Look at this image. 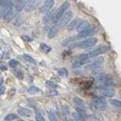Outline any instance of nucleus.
Masks as SVG:
<instances>
[{
  "instance_id": "f704fd0d",
  "label": "nucleus",
  "mask_w": 121,
  "mask_h": 121,
  "mask_svg": "<svg viewBox=\"0 0 121 121\" xmlns=\"http://www.w3.org/2000/svg\"><path fill=\"white\" fill-rule=\"evenodd\" d=\"M77 111L79 113H80V114L83 117L86 115V111H85V110H83V108H80V107L77 108Z\"/></svg>"
},
{
  "instance_id": "72a5a7b5",
  "label": "nucleus",
  "mask_w": 121,
  "mask_h": 121,
  "mask_svg": "<svg viewBox=\"0 0 121 121\" xmlns=\"http://www.w3.org/2000/svg\"><path fill=\"white\" fill-rule=\"evenodd\" d=\"M14 74L19 79H21V80H22L23 78H24V74H23L22 71L21 70H16L14 72Z\"/></svg>"
},
{
  "instance_id": "4468645a",
  "label": "nucleus",
  "mask_w": 121,
  "mask_h": 121,
  "mask_svg": "<svg viewBox=\"0 0 121 121\" xmlns=\"http://www.w3.org/2000/svg\"><path fill=\"white\" fill-rule=\"evenodd\" d=\"M89 25H90V24L89 23V21H82L79 22V24H78L77 27L76 28V30H77V33H79L82 32L84 30H86Z\"/></svg>"
},
{
  "instance_id": "9d476101",
  "label": "nucleus",
  "mask_w": 121,
  "mask_h": 121,
  "mask_svg": "<svg viewBox=\"0 0 121 121\" xmlns=\"http://www.w3.org/2000/svg\"><path fill=\"white\" fill-rule=\"evenodd\" d=\"M101 93L103 96L107 98H112L115 95V90L114 89L111 88V87H104L101 89Z\"/></svg>"
},
{
  "instance_id": "0eeeda50",
  "label": "nucleus",
  "mask_w": 121,
  "mask_h": 121,
  "mask_svg": "<svg viewBox=\"0 0 121 121\" xmlns=\"http://www.w3.org/2000/svg\"><path fill=\"white\" fill-rule=\"evenodd\" d=\"M73 17V12L70 11H67L64 14L62 17L60 19V21H58V25L59 26V27H64L66 25L68 24V23L70 21V20Z\"/></svg>"
},
{
  "instance_id": "dca6fc26",
  "label": "nucleus",
  "mask_w": 121,
  "mask_h": 121,
  "mask_svg": "<svg viewBox=\"0 0 121 121\" xmlns=\"http://www.w3.org/2000/svg\"><path fill=\"white\" fill-rule=\"evenodd\" d=\"M104 85L108 87H113L117 85V82H116V80L114 79V78L113 77L107 75V78H106V81H105Z\"/></svg>"
},
{
  "instance_id": "6e6552de",
  "label": "nucleus",
  "mask_w": 121,
  "mask_h": 121,
  "mask_svg": "<svg viewBox=\"0 0 121 121\" xmlns=\"http://www.w3.org/2000/svg\"><path fill=\"white\" fill-rule=\"evenodd\" d=\"M55 5V0H45L39 8V11L42 14H46Z\"/></svg>"
},
{
  "instance_id": "2eb2a0df",
  "label": "nucleus",
  "mask_w": 121,
  "mask_h": 121,
  "mask_svg": "<svg viewBox=\"0 0 121 121\" xmlns=\"http://www.w3.org/2000/svg\"><path fill=\"white\" fill-rule=\"evenodd\" d=\"M17 13H18V11L16 9V8H13V9L11 10L10 12L6 15V17H5V20L7 21H11L12 19H14L15 17H16V15H17Z\"/></svg>"
},
{
  "instance_id": "f03ea898",
  "label": "nucleus",
  "mask_w": 121,
  "mask_h": 121,
  "mask_svg": "<svg viewBox=\"0 0 121 121\" xmlns=\"http://www.w3.org/2000/svg\"><path fill=\"white\" fill-rule=\"evenodd\" d=\"M70 7V4L68 2H64L61 5H60V7L57 9L54 14H53V16L52 18V22L53 24H58V21H60V19L62 17L64 14L65 13L66 10Z\"/></svg>"
},
{
  "instance_id": "e433bc0d",
  "label": "nucleus",
  "mask_w": 121,
  "mask_h": 121,
  "mask_svg": "<svg viewBox=\"0 0 121 121\" xmlns=\"http://www.w3.org/2000/svg\"><path fill=\"white\" fill-rule=\"evenodd\" d=\"M5 90H6L5 86H1V87H0V94H1V95L5 92Z\"/></svg>"
},
{
  "instance_id": "58836bf2",
  "label": "nucleus",
  "mask_w": 121,
  "mask_h": 121,
  "mask_svg": "<svg viewBox=\"0 0 121 121\" xmlns=\"http://www.w3.org/2000/svg\"><path fill=\"white\" fill-rule=\"evenodd\" d=\"M2 82H3V79H2V77L1 78V83H0V84H1V86H2Z\"/></svg>"
},
{
  "instance_id": "c756f323",
  "label": "nucleus",
  "mask_w": 121,
  "mask_h": 121,
  "mask_svg": "<svg viewBox=\"0 0 121 121\" xmlns=\"http://www.w3.org/2000/svg\"><path fill=\"white\" fill-rule=\"evenodd\" d=\"M73 118L75 119V120H84V117L82 116L80 113H79L77 111L73 113Z\"/></svg>"
},
{
  "instance_id": "9b49d317",
  "label": "nucleus",
  "mask_w": 121,
  "mask_h": 121,
  "mask_svg": "<svg viewBox=\"0 0 121 121\" xmlns=\"http://www.w3.org/2000/svg\"><path fill=\"white\" fill-rule=\"evenodd\" d=\"M102 67V63L98 62V61H93L88 64V65L85 66V68L86 70H93V71H97L98 70H100Z\"/></svg>"
},
{
  "instance_id": "a211bd4d",
  "label": "nucleus",
  "mask_w": 121,
  "mask_h": 121,
  "mask_svg": "<svg viewBox=\"0 0 121 121\" xmlns=\"http://www.w3.org/2000/svg\"><path fill=\"white\" fill-rule=\"evenodd\" d=\"M79 22H80V19H79V18H77V19H75V20L72 21L70 24L67 25V30L72 31L73 30L76 29L77 27L78 24H79Z\"/></svg>"
},
{
  "instance_id": "ddd939ff",
  "label": "nucleus",
  "mask_w": 121,
  "mask_h": 121,
  "mask_svg": "<svg viewBox=\"0 0 121 121\" xmlns=\"http://www.w3.org/2000/svg\"><path fill=\"white\" fill-rule=\"evenodd\" d=\"M59 28H60L58 24H56L55 26H52V27L48 30V33H47V37L49 39H53V38H54L57 35V33H58V32Z\"/></svg>"
},
{
  "instance_id": "f8f14e48",
  "label": "nucleus",
  "mask_w": 121,
  "mask_h": 121,
  "mask_svg": "<svg viewBox=\"0 0 121 121\" xmlns=\"http://www.w3.org/2000/svg\"><path fill=\"white\" fill-rule=\"evenodd\" d=\"M94 78L98 84H104V85L105 81H106V78H107V75L99 73V72H96V73L94 75Z\"/></svg>"
},
{
  "instance_id": "f257e3e1",
  "label": "nucleus",
  "mask_w": 121,
  "mask_h": 121,
  "mask_svg": "<svg viewBox=\"0 0 121 121\" xmlns=\"http://www.w3.org/2000/svg\"><path fill=\"white\" fill-rule=\"evenodd\" d=\"M108 50H109V47L108 45H102V46H100L97 48L96 49H95L94 51L80 55L78 57V58L81 60H89V58H95V57H97L99 55L104 54V53L107 52Z\"/></svg>"
},
{
  "instance_id": "2f4dec72",
  "label": "nucleus",
  "mask_w": 121,
  "mask_h": 121,
  "mask_svg": "<svg viewBox=\"0 0 121 121\" xmlns=\"http://www.w3.org/2000/svg\"><path fill=\"white\" fill-rule=\"evenodd\" d=\"M36 120L37 121H44L45 119L40 111H37L36 113Z\"/></svg>"
},
{
  "instance_id": "1a4fd4ad",
  "label": "nucleus",
  "mask_w": 121,
  "mask_h": 121,
  "mask_svg": "<svg viewBox=\"0 0 121 121\" xmlns=\"http://www.w3.org/2000/svg\"><path fill=\"white\" fill-rule=\"evenodd\" d=\"M95 33V26L92 24H90L86 30H83L82 32L79 33L77 35V36H78V39L79 38H84V37H87V36L92 35Z\"/></svg>"
},
{
  "instance_id": "cd10ccee",
  "label": "nucleus",
  "mask_w": 121,
  "mask_h": 121,
  "mask_svg": "<svg viewBox=\"0 0 121 121\" xmlns=\"http://www.w3.org/2000/svg\"><path fill=\"white\" fill-rule=\"evenodd\" d=\"M17 118V116L16 114H14V113H9V114H7L4 120H14L15 119Z\"/></svg>"
},
{
  "instance_id": "412c9836",
  "label": "nucleus",
  "mask_w": 121,
  "mask_h": 121,
  "mask_svg": "<svg viewBox=\"0 0 121 121\" xmlns=\"http://www.w3.org/2000/svg\"><path fill=\"white\" fill-rule=\"evenodd\" d=\"M73 102L77 104L78 107L80 108H85V102L83 101L81 98H79L78 97H75L73 98Z\"/></svg>"
},
{
  "instance_id": "423d86ee",
  "label": "nucleus",
  "mask_w": 121,
  "mask_h": 121,
  "mask_svg": "<svg viewBox=\"0 0 121 121\" xmlns=\"http://www.w3.org/2000/svg\"><path fill=\"white\" fill-rule=\"evenodd\" d=\"M42 1L43 0H28L25 5L24 11L26 12H32L40 5Z\"/></svg>"
},
{
  "instance_id": "aec40b11",
  "label": "nucleus",
  "mask_w": 121,
  "mask_h": 121,
  "mask_svg": "<svg viewBox=\"0 0 121 121\" xmlns=\"http://www.w3.org/2000/svg\"><path fill=\"white\" fill-rule=\"evenodd\" d=\"M87 62V60H81V59H79L77 60L74 61L73 64H72V68L73 69H76V68H79L81 66L84 65V64Z\"/></svg>"
},
{
  "instance_id": "4be33fe9",
  "label": "nucleus",
  "mask_w": 121,
  "mask_h": 121,
  "mask_svg": "<svg viewBox=\"0 0 121 121\" xmlns=\"http://www.w3.org/2000/svg\"><path fill=\"white\" fill-rule=\"evenodd\" d=\"M21 58L24 60L26 62H29V63H33V64H35V60H34L33 58H32L31 56H30L28 55H26V54H24L21 56Z\"/></svg>"
},
{
  "instance_id": "c85d7f7f",
  "label": "nucleus",
  "mask_w": 121,
  "mask_h": 121,
  "mask_svg": "<svg viewBox=\"0 0 121 121\" xmlns=\"http://www.w3.org/2000/svg\"><path fill=\"white\" fill-rule=\"evenodd\" d=\"M58 73L60 74V76H61V77H67L68 76V71L66 68H61V69H60L58 70Z\"/></svg>"
},
{
  "instance_id": "6ab92c4d",
  "label": "nucleus",
  "mask_w": 121,
  "mask_h": 121,
  "mask_svg": "<svg viewBox=\"0 0 121 121\" xmlns=\"http://www.w3.org/2000/svg\"><path fill=\"white\" fill-rule=\"evenodd\" d=\"M78 39L77 35V36H73L67 37V39H65L62 42V45H63V46H67V45H69L70 44L73 43V42L75 39Z\"/></svg>"
},
{
  "instance_id": "39448f33",
  "label": "nucleus",
  "mask_w": 121,
  "mask_h": 121,
  "mask_svg": "<svg viewBox=\"0 0 121 121\" xmlns=\"http://www.w3.org/2000/svg\"><path fill=\"white\" fill-rule=\"evenodd\" d=\"M98 39L95 37H92L89 38V39H85L82 42H80L78 44V47L80 48H91L95 45L98 43Z\"/></svg>"
},
{
  "instance_id": "473e14b6",
  "label": "nucleus",
  "mask_w": 121,
  "mask_h": 121,
  "mask_svg": "<svg viewBox=\"0 0 121 121\" xmlns=\"http://www.w3.org/2000/svg\"><path fill=\"white\" fill-rule=\"evenodd\" d=\"M9 64L10 67H13V68L16 67L18 65V62L16 60H14V59H11V60H9Z\"/></svg>"
},
{
  "instance_id": "20e7f679",
  "label": "nucleus",
  "mask_w": 121,
  "mask_h": 121,
  "mask_svg": "<svg viewBox=\"0 0 121 121\" xmlns=\"http://www.w3.org/2000/svg\"><path fill=\"white\" fill-rule=\"evenodd\" d=\"M92 103L94 107L96 109L99 110V111H104L108 108L107 101L103 97H100V96L95 97L92 101Z\"/></svg>"
},
{
  "instance_id": "7c9ffc66",
  "label": "nucleus",
  "mask_w": 121,
  "mask_h": 121,
  "mask_svg": "<svg viewBox=\"0 0 121 121\" xmlns=\"http://www.w3.org/2000/svg\"><path fill=\"white\" fill-rule=\"evenodd\" d=\"M45 85L48 87H50V88H52V89H57L58 87V85L55 84V83H54L52 81H46L45 82Z\"/></svg>"
},
{
  "instance_id": "ea45409f",
  "label": "nucleus",
  "mask_w": 121,
  "mask_h": 121,
  "mask_svg": "<svg viewBox=\"0 0 121 121\" xmlns=\"http://www.w3.org/2000/svg\"><path fill=\"white\" fill-rule=\"evenodd\" d=\"M27 1H28V0H27Z\"/></svg>"
},
{
  "instance_id": "5701e85b",
  "label": "nucleus",
  "mask_w": 121,
  "mask_h": 121,
  "mask_svg": "<svg viewBox=\"0 0 121 121\" xmlns=\"http://www.w3.org/2000/svg\"><path fill=\"white\" fill-rule=\"evenodd\" d=\"M54 12H55V11H48V13L45 14L46 15H45V16L44 17V18H43V23H44V24H47V23H48L49 20H52Z\"/></svg>"
},
{
  "instance_id": "4c0bfd02",
  "label": "nucleus",
  "mask_w": 121,
  "mask_h": 121,
  "mask_svg": "<svg viewBox=\"0 0 121 121\" xmlns=\"http://www.w3.org/2000/svg\"><path fill=\"white\" fill-rule=\"evenodd\" d=\"M1 70H7L6 65H4V64H1Z\"/></svg>"
},
{
  "instance_id": "7ed1b4c3",
  "label": "nucleus",
  "mask_w": 121,
  "mask_h": 121,
  "mask_svg": "<svg viewBox=\"0 0 121 121\" xmlns=\"http://www.w3.org/2000/svg\"><path fill=\"white\" fill-rule=\"evenodd\" d=\"M13 8V0H1V17L5 18Z\"/></svg>"
},
{
  "instance_id": "b1692460",
  "label": "nucleus",
  "mask_w": 121,
  "mask_h": 121,
  "mask_svg": "<svg viewBox=\"0 0 121 121\" xmlns=\"http://www.w3.org/2000/svg\"><path fill=\"white\" fill-rule=\"evenodd\" d=\"M39 48L42 52H43L45 53H48L52 50V48L50 46H48V45H47L46 44H45V43H42L39 45Z\"/></svg>"
},
{
  "instance_id": "c9c22d12",
  "label": "nucleus",
  "mask_w": 121,
  "mask_h": 121,
  "mask_svg": "<svg viewBox=\"0 0 121 121\" xmlns=\"http://www.w3.org/2000/svg\"><path fill=\"white\" fill-rule=\"evenodd\" d=\"M22 39L24 41H26V42H30V41H33V39L32 38H30V36H22Z\"/></svg>"
},
{
  "instance_id": "f3484780",
  "label": "nucleus",
  "mask_w": 121,
  "mask_h": 121,
  "mask_svg": "<svg viewBox=\"0 0 121 121\" xmlns=\"http://www.w3.org/2000/svg\"><path fill=\"white\" fill-rule=\"evenodd\" d=\"M17 112L21 116L25 117H30L32 116V111L27 108H20V109H18Z\"/></svg>"
},
{
  "instance_id": "393cba45",
  "label": "nucleus",
  "mask_w": 121,
  "mask_h": 121,
  "mask_svg": "<svg viewBox=\"0 0 121 121\" xmlns=\"http://www.w3.org/2000/svg\"><path fill=\"white\" fill-rule=\"evenodd\" d=\"M109 103L117 108H121V101L117 99H110Z\"/></svg>"
},
{
  "instance_id": "a878e982",
  "label": "nucleus",
  "mask_w": 121,
  "mask_h": 121,
  "mask_svg": "<svg viewBox=\"0 0 121 121\" xmlns=\"http://www.w3.org/2000/svg\"><path fill=\"white\" fill-rule=\"evenodd\" d=\"M47 113H48V118L51 121H56L57 120H58V119H57V117H56L55 112L53 111H51V110H50V111H47Z\"/></svg>"
},
{
  "instance_id": "bb28decb",
  "label": "nucleus",
  "mask_w": 121,
  "mask_h": 121,
  "mask_svg": "<svg viewBox=\"0 0 121 121\" xmlns=\"http://www.w3.org/2000/svg\"><path fill=\"white\" fill-rule=\"evenodd\" d=\"M39 92H40V89L36 86H30L28 89V92L30 94H35V93Z\"/></svg>"
}]
</instances>
